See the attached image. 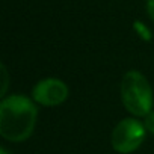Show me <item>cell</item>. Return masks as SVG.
<instances>
[{
	"instance_id": "1",
	"label": "cell",
	"mask_w": 154,
	"mask_h": 154,
	"mask_svg": "<svg viewBox=\"0 0 154 154\" xmlns=\"http://www.w3.org/2000/svg\"><path fill=\"white\" fill-rule=\"evenodd\" d=\"M36 103L23 95L11 94L0 101V136L9 142L27 140L36 125Z\"/></svg>"
},
{
	"instance_id": "2",
	"label": "cell",
	"mask_w": 154,
	"mask_h": 154,
	"mask_svg": "<svg viewBox=\"0 0 154 154\" xmlns=\"http://www.w3.org/2000/svg\"><path fill=\"white\" fill-rule=\"evenodd\" d=\"M121 101L125 110L134 118H145L154 106V92L148 79L137 69H130L122 75Z\"/></svg>"
},
{
	"instance_id": "3",
	"label": "cell",
	"mask_w": 154,
	"mask_h": 154,
	"mask_svg": "<svg viewBox=\"0 0 154 154\" xmlns=\"http://www.w3.org/2000/svg\"><path fill=\"white\" fill-rule=\"evenodd\" d=\"M146 128L137 118L128 116L121 119L112 130L110 145L119 154H130L136 151L145 140Z\"/></svg>"
},
{
	"instance_id": "4",
	"label": "cell",
	"mask_w": 154,
	"mask_h": 154,
	"mask_svg": "<svg viewBox=\"0 0 154 154\" xmlns=\"http://www.w3.org/2000/svg\"><path fill=\"white\" fill-rule=\"evenodd\" d=\"M69 95L68 85L57 77H45L32 88V100L44 107H56L66 101Z\"/></svg>"
},
{
	"instance_id": "5",
	"label": "cell",
	"mask_w": 154,
	"mask_h": 154,
	"mask_svg": "<svg viewBox=\"0 0 154 154\" xmlns=\"http://www.w3.org/2000/svg\"><path fill=\"white\" fill-rule=\"evenodd\" d=\"M133 29H134V32L137 33V36H139L142 41L149 42V41L152 39V33H151L149 27H148L145 23H142L140 20H136V21L133 23Z\"/></svg>"
},
{
	"instance_id": "6",
	"label": "cell",
	"mask_w": 154,
	"mask_h": 154,
	"mask_svg": "<svg viewBox=\"0 0 154 154\" xmlns=\"http://www.w3.org/2000/svg\"><path fill=\"white\" fill-rule=\"evenodd\" d=\"M0 72H2V91H0V95L5 97L6 95V91H8V85H9V75H8V69L5 66V63L0 65Z\"/></svg>"
},
{
	"instance_id": "7",
	"label": "cell",
	"mask_w": 154,
	"mask_h": 154,
	"mask_svg": "<svg viewBox=\"0 0 154 154\" xmlns=\"http://www.w3.org/2000/svg\"><path fill=\"white\" fill-rule=\"evenodd\" d=\"M143 125L146 128V133L154 134V110H151L145 118H143Z\"/></svg>"
},
{
	"instance_id": "8",
	"label": "cell",
	"mask_w": 154,
	"mask_h": 154,
	"mask_svg": "<svg viewBox=\"0 0 154 154\" xmlns=\"http://www.w3.org/2000/svg\"><path fill=\"white\" fill-rule=\"evenodd\" d=\"M146 12L149 18L154 21V0H146Z\"/></svg>"
},
{
	"instance_id": "9",
	"label": "cell",
	"mask_w": 154,
	"mask_h": 154,
	"mask_svg": "<svg viewBox=\"0 0 154 154\" xmlns=\"http://www.w3.org/2000/svg\"><path fill=\"white\" fill-rule=\"evenodd\" d=\"M0 154H9V151H8L6 148H3V146H2V148H0Z\"/></svg>"
}]
</instances>
